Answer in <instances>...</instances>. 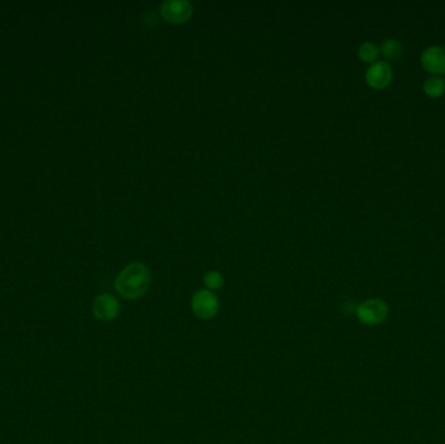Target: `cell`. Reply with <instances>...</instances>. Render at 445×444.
Segmentation results:
<instances>
[{
  "label": "cell",
  "mask_w": 445,
  "mask_h": 444,
  "mask_svg": "<svg viewBox=\"0 0 445 444\" xmlns=\"http://www.w3.org/2000/svg\"><path fill=\"white\" fill-rule=\"evenodd\" d=\"M120 313L119 300L110 293H103L94 298L93 301V314L98 321L110 322L118 318Z\"/></svg>",
  "instance_id": "8992f818"
},
{
  "label": "cell",
  "mask_w": 445,
  "mask_h": 444,
  "mask_svg": "<svg viewBox=\"0 0 445 444\" xmlns=\"http://www.w3.org/2000/svg\"><path fill=\"white\" fill-rule=\"evenodd\" d=\"M364 79L372 89H386L394 80V69L387 61H377L367 68Z\"/></svg>",
  "instance_id": "5b68a950"
},
{
  "label": "cell",
  "mask_w": 445,
  "mask_h": 444,
  "mask_svg": "<svg viewBox=\"0 0 445 444\" xmlns=\"http://www.w3.org/2000/svg\"><path fill=\"white\" fill-rule=\"evenodd\" d=\"M389 314V306L383 298L372 297L357 305L356 316L364 326L382 325Z\"/></svg>",
  "instance_id": "7a4b0ae2"
},
{
  "label": "cell",
  "mask_w": 445,
  "mask_h": 444,
  "mask_svg": "<svg viewBox=\"0 0 445 444\" xmlns=\"http://www.w3.org/2000/svg\"><path fill=\"white\" fill-rule=\"evenodd\" d=\"M379 56H380V50L378 46L372 42H364L358 49V58L364 63H369L370 66L378 61Z\"/></svg>",
  "instance_id": "30bf717a"
},
{
  "label": "cell",
  "mask_w": 445,
  "mask_h": 444,
  "mask_svg": "<svg viewBox=\"0 0 445 444\" xmlns=\"http://www.w3.org/2000/svg\"><path fill=\"white\" fill-rule=\"evenodd\" d=\"M421 64L426 72L432 76H445V47L430 46L422 52Z\"/></svg>",
  "instance_id": "52a82bcc"
},
{
  "label": "cell",
  "mask_w": 445,
  "mask_h": 444,
  "mask_svg": "<svg viewBox=\"0 0 445 444\" xmlns=\"http://www.w3.org/2000/svg\"><path fill=\"white\" fill-rule=\"evenodd\" d=\"M379 50H380V55H383V58L388 61H396L400 59L404 54L402 44L399 39H394V38L386 39Z\"/></svg>",
  "instance_id": "ba28073f"
},
{
  "label": "cell",
  "mask_w": 445,
  "mask_h": 444,
  "mask_svg": "<svg viewBox=\"0 0 445 444\" xmlns=\"http://www.w3.org/2000/svg\"><path fill=\"white\" fill-rule=\"evenodd\" d=\"M423 91L426 96L432 98V99H438L440 96H444V77L431 76L426 81L423 82Z\"/></svg>",
  "instance_id": "9c48e42d"
},
{
  "label": "cell",
  "mask_w": 445,
  "mask_h": 444,
  "mask_svg": "<svg viewBox=\"0 0 445 444\" xmlns=\"http://www.w3.org/2000/svg\"><path fill=\"white\" fill-rule=\"evenodd\" d=\"M151 286V273L146 265L133 262L124 267L115 279V289L126 300H138L148 293Z\"/></svg>",
  "instance_id": "6da1fadb"
},
{
  "label": "cell",
  "mask_w": 445,
  "mask_h": 444,
  "mask_svg": "<svg viewBox=\"0 0 445 444\" xmlns=\"http://www.w3.org/2000/svg\"><path fill=\"white\" fill-rule=\"evenodd\" d=\"M219 298L208 289H200L192 297V311L195 317L203 321L215 318L219 313Z\"/></svg>",
  "instance_id": "3957f363"
},
{
  "label": "cell",
  "mask_w": 445,
  "mask_h": 444,
  "mask_svg": "<svg viewBox=\"0 0 445 444\" xmlns=\"http://www.w3.org/2000/svg\"><path fill=\"white\" fill-rule=\"evenodd\" d=\"M193 14V4L188 0H165L160 6V15L164 21L173 25L188 23Z\"/></svg>",
  "instance_id": "277c9868"
},
{
  "label": "cell",
  "mask_w": 445,
  "mask_h": 444,
  "mask_svg": "<svg viewBox=\"0 0 445 444\" xmlns=\"http://www.w3.org/2000/svg\"><path fill=\"white\" fill-rule=\"evenodd\" d=\"M203 284H205L206 289L214 292V291L222 288V284H224V276H222V273H219L216 270L208 271L203 278Z\"/></svg>",
  "instance_id": "8fae6325"
}]
</instances>
